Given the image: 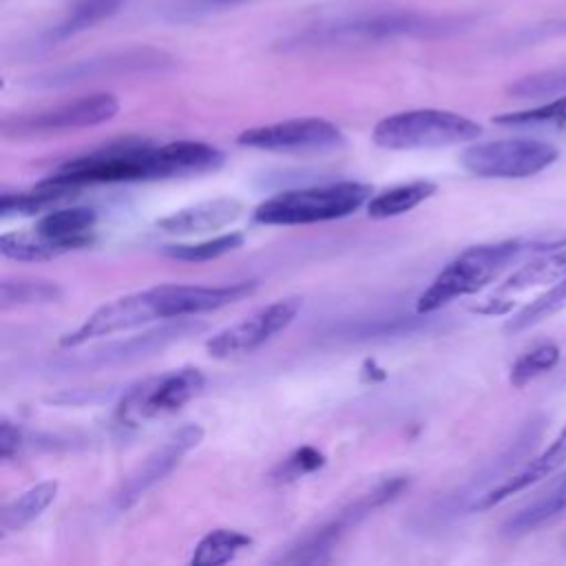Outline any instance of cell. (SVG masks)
<instances>
[{
    "mask_svg": "<svg viewBox=\"0 0 566 566\" xmlns=\"http://www.w3.org/2000/svg\"><path fill=\"white\" fill-rule=\"evenodd\" d=\"M223 153L206 142L177 139L150 144L146 139H119L60 164L46 181L73 192L97 184H126L146 179L186 177L217 170Z\"/></svg>",
    "mask_w": 566,
    "mask_h": 566,
    "instance_id": "obj_1",
    "label": "cell"
},
{
    "mask_svg": "<svg viewBox=\"0 0 566 566\" xmlns=\"http://www.w3.org/2000/svg\"><path fill=\"white\" fill-rule=\"evenodd\" d=\"M462 18H438L407 9L360 2L321 9L314 20L283 40L285 49H334L376 44L398 38H440L462 29Z\"/></svg>",
    "mask_w": 566,
    "mask_h": 566,
    "instance_id": "obj_2",
    "label": "cell"
},
{
    "mask_svg": "<svg viewBox=\"0 0 566 566\" xmlns=\"http://www.w3.org/2000/svg\"><path fill=\"white\" fill-rule=\"evenodd\" d=\"M533 245L535 241L506 239V241L480 243V245L467 248L455 259H451L436 274L429 287L418 296L416 312L420 316L433 314L455 298L471 296L484 290L513 263L522 261L533 250Z\"/></svg>",
    "mask_w": 566,
    "mask_h": 566,
    "instance_id": "obj_3",
    "label": "cell"
},
{
    "mask_svg": "<svg viewBox=\"0 0 566 566\" xmlns=\"http://www.w3.org/2000/svg\"><path fill=\"white\" fill-rule=\"evenodd\" d=\"M374 188L363 181H329L276 192L254 208V221L263 226H305L349 217L371 199Z\"/></svg>",
    "mask_w": 566,
    "mask_h": 566,
    "instance_id": "obj_4",
    "label": "cell"
},
{
    "mask_svg": "<svg viewBox=\"0 0 566 566\" xmlns=\"http://www.w3.org/2000/svg\"><path fill=\"white\" fill-rule=\"evenodd\" d=\"M179 316V283L155 285L124 294L99 305L73 332L60 338L62 347H80L91 340L124 334L153 321H175Z\"/></svg>",
    "mask_w": 566,
    "mask_h": 566,
    "instance_id": "obj_5",
    "label": "cell"
},
{
    "mask_svg": "<svg viewBox=\"0 0 566 566\" xmlns=\"http://www.w3.org/2000/svg\"><path fill=\"white\" fill-rule=\"evenodd\" d=\"M482 126L460 113L440 108H416L382 117L371 133V142L385 150H424L473 142Z\"/></svg>",
    "mask_w": 566,
    "mask_h": 566,
    "instance_id": "obj_6",
    "label": "cell"
},
{
    "mask_svg": "<svg viewBox=\"0 0 566 566\" xmlns=\"http://www.w3.org/2000/svg\"><path fill=\"white\" fill-rule=\"evenodd\" d=\"M206 376L197 367H179L133 385L115 407L122 427H139L177 413L201 394Z\"/></svg>",
    "mask_w": 566,
    "mask_h": 566,
    "instance_id": "obj_7",
    "label": "cell"
},
{
    "mask_svg": "<svg viewBox=\"0 0 566 566\" xmlns=\"http://www.w3.org/2000/svg\"><path fill=\"white\" fill-rule=\"evenodd\" d=\"M119 102L111 93L82 95L42 111L20 113L2 119V135L7 139H42L71 130L93 128L113 119Z\"/></svg>",
    "mask_w": 566,
    "mask_h": 566,
    "instance_id": "obj_8",
    "label": "cell"
},
{
    "mask_svg": "<svg viewBox=\"0 0 566 566\" xmlns=\"http://www.w3.org/2000/svg\"><path fill=\"white\" fill-rule=\"evenodd\" d=\"M175 64V60L159 49L137 46L124 51H111L102 55H93L86 60H77L29 80L33 88H64L82 82L104 80V77H122V75H139V73H157L166 71Z\"/></svg>",
    "mask_w": 566,
    "mask_h": 566,
    "instance_id": "obj_9",
    "label": "cell"
},
{
    "mask_svg": "<svg viewBox=\"0 0 566 566\" xmlns=\"http://www.w3.org/2000/svg\"><path fill=\"white\" fill-rule=\"evenodd\" d=\"M557 148L539 139H495L464 148L462 166L484 179H524L546 170L557 159Z\"/></svg>",
    "mask_w": 566,
    "mask_h": 566,
    "instance_id": "obj_10",
    "label": "cell"
},
{
    "mask_svg": "<svg viewBox=\"0 0 566 566\" xmlns=\"http://www.w3.org/2000/svg\"><path fill=\"white\" fill-rule=\"evenodd\" d=\"M243 148L283 155H323L345 146L343 130L323 117H292L243 130L237 137Z\"/></svg>",
    "mask_w": 566,
    "mask_h": 566,
    "instance_id": "obj_11",
    "label": "cell"
},
{
    "mask_svg": "<svg viewBox=\"0 0 566 566\" xmlns=\"http://www.w3.org/2000/svg\"><path fill=\"white\" fill-rule=\"evenodd\" d=\"M405 486H407L405 478H394V480L380 482L369 493L356 497L345 509H340L332 520L321 524L316 531H312L303 539H298L276 562H281V564H316V562H325L327 559V551H332V546L349 528H354L360 520H365L378 506L396 500Z\"/></svg>",
    "mask_w": 566,
    "mask_h": 566,
    "instance_id": "obj_12",
    "label": "cell"
},
{
    "mask_svg": "<svg viewBox=\"0 0 566 566\" xmlns=\"http://www.w3.org/2000/svg\"><path fill=\"white\" fill-rule=\"evenodd\" d=\"M301 307H303L301 296L279 298L252 312L250 316L241 318L239 323L217 332L212 338H208L206 352L217 360L252 354L265 343H270L276 334L285 332L294 323Z\"/></svg>",
    "mask_w": 566,
    "mask_h": 566,
    "instance_id": "obj_13",
    "label": "cell"
},
{
    "mask_svg": "<svg viewBox=\"0 0 566 566\" xmlns=\"http://www.w3.org/2000/svg\"><path fill=\"white\" fill-rule=\"evenodd\" d=\"M203 438V429L199 424H184L172 436H168L155 451H150L119 484L115 491V506L128 509L144 493H148L155 484H159L172 469L181 462V458L192 451Z\"/></svg>",
    "mask_w": 566,
    "mask_h": 566,
    "instance_id": "obj_14",
    "label": "cell"
},
{
    "mask_svg": "<svg viewBox=\"0 0 566 566\" xmlns=\"http://www.w3.org/2000/svg\"><path fill=\"white\" fill-rule=\"evenodd\" d=\"M199 329H203V325L192 318H175V321H170L161 327H155L150 332H144L137 336H126L124 340H115V343L97 347L88 354H82L71 365L82 367V369H104V367H113V365L133 363V360L153 356Z\"/></svg>",
    "mask_w": 566,
    "mask_h": 566,
    "instance_id": "obj_15",
    "label": "cell"
},
{
    "mask_svg": "<svg viewBox=\"0 0 566 566\" xmlns=\"http://www.w3.org/2000/svg\"><path fill=\"white\" fill-rule=\"evenodd\" d=\"M566 279V234L555 241H535L533 250L520 261V265L506 276V281L497 287L489 305L480 307V312L495 314L497 303L504 296L524 292L535 285H553Z\"/></svg>",
    "mask_w": 566,
    "mask_h": 566,
    "instance_id": "obj_16",
    "label": "cell"
},
{
    "mask_svg": "<svg viewBox=\"0 0 566 566\" xmlns=\"http://www.w3.org/2000/svg\"><path fill=\"white\" fill-rule=\"evenodd\" d=\"M33 230L60 256L64 252L80 250L93 243L97 232V212L88 206L55 208L44 212Z\"/></svg>",
    "mask_w": 566,
    "mask_h": 566,
    "instance_id": "obj_17",
    "label": "cell"
},
{
    "mask_svg": "<svg viewBox=\"0 0 566 566\" xmlns=\"http://www.w3.org/2000/svg\"><path fill=\"white\" fill-rule=\"evenodd\" d=\"M245 212L243 203L234 197H217L208 201H199L195 206L175 210L157 221V228L166 234L177 237H192L203 232L221 230L230 223H234Z\"/></svg>",
    "mask_w": 566,
    "mask_h": 566,
    "instance_id": "obj_18",
    "label": "cell"
},
{
    "mask_svg": "<svg viewBox=\"0 0 566 566\" xmlns=\"http://www.w3.org/2000/svg\"><path fill=\"white\" fill-rule=\"evenodd\" d=\"M562 464H566V424L562 427V431L557 433V438L533 460H528L522 469L513 471L511 475H506L502 482H497L493 489H489L484 495H480L471 511H484L491 509L495 504H500L502 500H506L509 495L528 489L531 484L539 482L542 478L551 475L553 471H557Z\"/></svg>",
    "mask_w": 566,
    "mask_h": 566,
    "instance_id": "obj_19",
    "label": "cell"
},
{
    "mask_svg": "<svg viewBox=\"0 0 566 566\" xmlns=\"http://www.w3.org/2000/svg\"><path fill=\"white\" fill-rule=\"evenodd\" d=\"M566 513V473L537 500L513 513L502 524L504 537H522Z\"/></svg>",
    "mask_w": 566,
    "mask_h": 566,
    "instance_id": "obj_20",
    "label": "cell"
},
{
    "mask_svg": "<svg viewBox=\"0 0 566 566\" xmlns=\"http://www.w3.org/2000/svg\"><path fill=\"white\" fill-rule=\"evenodd\" d=\"M60 484L55 480H44L33 484L31 489L22 491L18 497L4 504L0 515V526L4 533L20 531L33 520H38L55 500Z\"/></svg>",
    "mask_w": 566,
    "mask_h": 566,
    "instance_id": "obj_21",
    "label": "cell"
},
{
    "mask_svg": "<svg viewBox=\"0 0 566 566\" xmlns=\"http://www.w3.org/2000/svg\"><path fill=\"white\" fill-rule=\"evenodd\" d=\"M124 2L126 0H75L69 9V13L46 33V42L49 44L64 42V40L99 24L102 20L117 13Z\"/></svg>",
    "mask_w": 566,
    "mask_h": 566,
    "instance_id": "obj_22",
    "label": "cell"
},
{
    "mask_svg": "<svg viewBox=\"0 0 566 566\" xmlns=\"http://www.w3.org/2000/svg\"><path fill=\"white\" fill-rule=\"evenodd\" d=\"M436 184L427 179H416L409 184L394 186L389 190H382L380 195L371 197L367 201V214L371 219H389V217H400L422 201H427L436 192Z\"/></svg>",
    "mask_w": 566,
    "mask_h": 566,
    "instance_id": "obj_23",
    "label": "cell"
},
{
    "mask_svg": "<svg viewBox=\"0 0 566 566\" xmlns=\"http://www.w3.org/2000/svg\"><path fill=\"white\" fill-rule=\"evenodd\" d=\"M252 544V537L237 528H212L195 546L190 564L195 566H221L232 562L241 551Z\"/></svg>",
    "mask_w": 566,
    "mask_h": 566,
    "instance_id": "obj_24",
    "label": "cell"
},
{
    "mask_svg": "<svg viewBox=\"0 0 566 566\" xmlns=\"http://www.w3.org/2000/svg\"><path fill=\"white\" fill-rule=\"evenodd\" d=\"M493 124L506 126V128H528V130H548V133L566 135V95L555 97L535 108L495 115Z\"/></svg>",
    "mask_w": 566,
    "mask_h": 566,
    "instance_id": "obj_25",
    "label": "cell"
},
{
    "mask_svg": "<svg viewBox=\"0 0 566 566\" xmlns=\"http://www.w3.org/2000/svg\"><path fill=\"white\" fill-rule=\"evenodd\" d=\"M566 307V279L559 283H553L544 294L526 303L520 312H515L504 325L502 332L506 334H520L524 329L535 327L537 323L551 318L553 314L562 312Z\"/></svg>",
    "mask_w": 566,
    "mask_h": 566,
    "instance_id": "obj_26",
    "label": "cell"
},
{
    "mask_svg": "<svg viewBox=\"0 0 566 566\" xmlns=\"http://www.w3.org/2000/svg\"><path fill=\"white\" fill-rule=\"evenodd\" d=\"M71 192L73 190L62 188V186H53L46 179H42L40 184H35L29 190L2 192V197H0V214L2 217L35 214V212H42V210L51 208L53 203L66 199Z\"/></svg>",
    "mask_w": 566,
    "mask_h": 566,
    "instance_id": "obj_27",
    "label": "cell"
},
{
    "mask_svg": "<svg viewBox=\"0 0 566 566\" xmlns=\"http://www.w3.org/2000/svg\"><path fill=\"white\" fill-rule=\"evenodd\" d=\"M245 241V237L241 232H223L217 234L212 239H203L197 243H175V245H166L164 254L177 261H188V263H201V261H212L219 259L228 252H234L237 248H241Z\"/></svg>",
    "mask_w": 566,
    "mask_h": 566,
    "instance_id": "obj_28",
    "label": "cell"
},
{
    "mask_svg": "<svg viewBox=\"0 0 566 566\" xmlns=\"http://www.w3.org/2000/svg\"><path fill=\"white\" fill-rule=\"evenodd\" d=\"M60 298H62V290L57 283H51V281L15 279V281H2L0 285V305L4 310L18 307V305L57 303Z\"/></svg>",
    "mask_w": 566,
    "mask_h": 566,
    "instance_id": "obj_29",
    "label": "cell"
},
{
    "mask_svg": "<svg viewBox=\"0 0 566 566\" xmlns=\"http://www.w3.org/2000/svg\"><path fill=\"white\" fill-rule=\"evenodd\" d=\"M509 95L517 99H544L566 95V64L515 80L509 86Z\"/></svg>",
    "mask_w": 566,
    "mask_h": 566,
    "instance_id": "obj_30",
    "label": "cell"
},
{
    "mask_svg": "<svg viewBox=\"0 0 566 566\" xmlns=\"http://www.w3.org/2000/svg\"><path fill=\"white\" fill-rule=\"evenodd\" d=\"M559 363V347L553 343H542L528 352H524L511 367L509 380L513 387H524L537 376L546 374Z\"/></svg>",
    "mask_w": 566,
    "mask_h": 566,
    "instance_id": "obj_31",
    "label": "cell"
},
{
    "mask_svg": "<svg viewBox=\"0 0 566 566\" xmlns=\"http://www.w3.org/2000/svg\"><path fill=\"white\" fill-rule=\"evenodd\" d=\"M0 252L13 261H49L55 259V250L49 248L35 230H13L0 237Z\"/></svg>",
    "mask_w": 566,
    "mask_h": 566,
    "instance_id": "obj_32",
    "label": "cell"
},
{
    "mask_svg": "<svg viewBox=\"0 0 566 566\" xmlns=\"http://www.w3.org/2000/svg\"><path fill=\"white\" fill-rule=\"evenodd\" d=\"M325 464V455L305 444V447H298L294 449L274 471V475L279 480H294V478H301V475H307V473H314L316 469H321Z\"/></svg>",
    "mask_w": 566,
    "mask_h": 566,
    "instance_id": "obj_33",
    "label": "cell"
},
{
    "mask_svg": "<svg viewBox=\"0 0 566 566\" xmlns=\"http://www.w3.org/2000/svg\"><path fill=\"white\" fill-rule=\"evenodd\" d=\"M245 2H252V0H179L168 11V18L175 22H192V20H199V18L217 13V11L241 7Z\"/></svg>",
    "mask_w": 566,
    "mask_h": 566,
    "instance_id": "obj_34",
    "label": "cell"
},
{
    "mask_svg": "<svg viewBox=\"0 0 566 566\" xmlns=\"http://www.w3.org/2000/svg\"><path fill=\"white\" fill-rule=\"evenodd\" d=\"M22 444H24L22 429L15 422L2 418V422H0V458L2 460L15 458L20 453Z\"/></svg>",
    "mask_w": 566,
    "mask_h": 566,
    "instance_id": "obj_35",
    "label": "cell"
},
{
    "mask_svg": "<svg viewBox=\"0 0 566 566\" xmlns=\"http://www.w3.org/2000/svg\"><path fill=\"white\" fill-rule=\"evenodd\" d=\"M542 31H548V33H566V22H557V24L542 27Z\"/></svg>",
    "mask_w": 566,
    "mask_h": 566,
    "instance_id": "obj_36",
    "label": "cell"
},
{
    "mask_svg": "<svg viewBox=\"0 0 566 566\" xmlns=\"http://www.w3.org/2000/svg\"><path fill=\"white\" fill-rule=\"evenodd\" d=\"M564 544H566V542H564Z\"/></svg>",
    "mask_w": 566,
    "mask_h": 566,
    "instance_id": "obj_37",
    "label": "cell"
}]
</instances>
